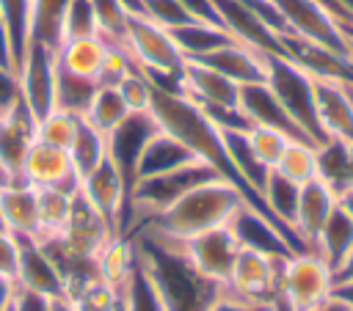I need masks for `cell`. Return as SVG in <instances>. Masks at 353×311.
<instances>
[{
    "label": "cell",
    "mask_w": 353,
    "mask_h": 311,
    "mask_svg": "<svg viewBox=\"0 0 353 311\" xmlns=\"http://www.w3.org/2000/svg\"><path fill=\"white\" fill-rule=\"evenodd\" d=\"M279 41H281V55L287 61H292L298 69H303L309 77L353 85V55L334 52V50H328L317 41H309L303 36H295V33H284V36H279Z\"/></svg>",
    "instance_id": "8fae6325"
},
{
    "label": "cell",
    "mask_w": 353,
    "mask_h": 311,
    "mask_svg": "<svg viewBox=\"0 0 353 311\" xmlns=\"http://www.w3.org/2000/svg\"><path fill=\"white\" fill-rule=\"evenodd\" d=\"M339 311H342V308H339Z\"/></svg>",
    "instance_id": "94428289"
},
{
    "label": "cell",
    "mask_w": 353,
    "mask_h": 311,
    "mask_svg": "<svg viewBox=\"0 0 353 311\" xmlns=\"http://www.w3.org/2000/svg\"><path fill=\"white\" fill-rule=\"evenodd\" d=\"M55 72H58V55L39 47L25 50L17 77L22 88V105L36 121H41L50 110H55Z\"/></svg>",
    "instance_id": "7c38bea8"
},
{
    "label": "cell",
    "mask_w": 353,
    "mask_h": 311,
    "mask_svg": "<svg viewBox=\"0 0 353 311\" xmlns=\"http://www.w3.org/2000/svg\"><path fill=\"white\" fill-rule=\"evenodd\" d=\"M77 311H119V292L99 275L66 297Z\"/></svg>",
    "instance_id": "8d00e7d4"
},
{
    "label": "cell",
    "mask_w": 353,
    "mask_h": 311,
    "mask_svg": "<svg viewBox=\"0 0 353 311\" xmlns=\"http://www.w3.org/2000/svg\"><path fill=\"white\" fill-rule=\"evenodd\" d=\"M199 63L210 66L212 72L223 74L226 80L237 83L240 88L243 85H256V83H268V69H265V55L240 44V41H232V44H223L201 58H196Z\"/></svg>",
    "instance_id": "ffe728a7"
},
{
    "label": "cell",
    "mask_w": 353,
    "mask_h": 311,
    "mask_svg": "<svg viewBox=\"0 0 353 311\" xmlns=\"http://www.w3.org/2000/svg\"><path fill=\"white\" fill-rule=\"evenodd\" d=\"M353 187V143H347V190Z\"/></svg>",
    "instance_id": "11a10c76"
},
{
    "label": "cell",
    "mask_w": 353,
    "mask_h": 311,
    "mask_svg": "<svg viewBox=\"0 0 353 311\" xmlns=\"http://www.w3.org/2000/svg\"><path fill=\"white\" fill-rule=\"evenodd\" d=\"M105 157H108L105 135L97 132L85 118H77V129H74V138H72V146H69V160H72L77 182L83 176H88Z\"/></svg>",
    "instance_id": "4dcf8cb0"
},
{
    "label": "cell",
    "mask_w": 353,
    "mask_h": 311,
    "mask_svg": "<svg viewBox=\"0 0 353 311\" xmlns=\"http://www.w3.org/2000/svg\"><path fill=\"white\" fill-rule=\"evenodd\" d=\"M17 253H19V245H17V237L8 234V231H0V272L3 275H17Z\"/></svg>",
    "instance_id": "f6af8a7d"
},
{
    "label": "cell",
    "mask_w": 353,
    "mask_h": 311,
    "mask_svg": "<svg viewBox=\"0 0 353 311\" xmlns=\"http://www.w3.org/2000/svg\"><path fill=\"white\" fill-rule=\"evenodd\" d=\"M221 17V28L240 44L262 52V55H281L279 36L248 8L245 0H212Z\"/></svg>",
    "instance_id": "9a60e30c"
},
{
    "label": "cell",
    "mask_w": 353,
    "mask_h": 311,
    "mask_svg": "<svg viewBox=\"0 0 353 311\" xmlns=\"http://www.w3.org/2000/svg\"><path fill=\"white\" fill-rule=\"evenodd\" d=\"M336 6L347 14V19H350V25H353V0H336Z\"/></svg>",
    "instance_id": "9f6ffc18"
},
{
    "label": "cell",
    "mask_w": 353,
    "mask_h": 311,
    "mask_svg": "<svg viewBox=\"0 0 353 311\" xmlns=\"http://www.w3.org/2000/svg\"><path fill=\"white\" fill-rule=\"evenodd\" d=\"M157 129H160V127H157L154 116H152L149 110H143V113H130V116L105 138V143H108V160L119 168V173L124 176L127 187H130L132 165H135V160H138L143 143H146Z\"/></svg>",
    "instance_id": "e0dca14e"
},
{
    "label": "cell",
    "mask_w": 353,
    "mask_h": 311,
    "mask_svg": "<svg viewBox=\"0 0 353 311\" xmlns=\"http://www.w3.org/2000/svg\"><path fill=\"white\" fill-rule=\"evenodd\" d=\"M207 311H270V308H265V305H254V303H245V300H240V297H234V294H229L226 289L218 294V300L207 308Z\"/></svg>",
    "instance_id": "7dc6e473"
},
{
    "label": "cell",
    "mask_w": 353,
    "mask_h": 311,
    "mask_svg": "<svg viewBox=\"0 0 353 311\" xmlns=\"http://www.w3.org/2000/svg\"><path fill=\"white\" fill-rule=\"evenodd\" d=\"M149 113L154 116V121H157V127L163 129V132H168V135H174L196 160H201L204 165H210L221 179H226L229 184H234L237 190H240V195L245 198V204L248 206H254L256 212H262L265 217H270L268 215V209L251 195V190L240 182V176L234 173V168H232V162H229V157H226V149H223V140H221V129L204 116V110L196 105V102H190L188 96H182V94H171V91H163V88H154L152 85V102H149ZM273 220V217H270ZM276 223V220H273ZM279 226V223H276ZM281 228V226H279ZM284 231V228H281ZM287 234V231H284ZM290 237V234H287ZM292 239V237H290ZM292 245L298 248V250H303L295 239H292Z\"/></svg>",
    "instance_id": "6da1fadb"
},
{
    "label": "cell",
    "mask_w": 353,
    "mask_h": 311,
    "mask_svg": "<svg viewBox=\"0 0 353 311\" xmlns=\"http://www.w3.org/2000/svg\"><path fill=\"white\" fill-rule=\"evenodd\" d=\"M77 118L80 116H72L66 110H50L41 121H36V138L50 143V146H58V149H66L72 146V138H74V129H77Z\"/></svg>",
    "instance_id": "74e56055"
},
{
    "label": "cell",
    "mask_w": 353,
    "mask_h": 311,
    "mask_svg": "<svg viewBox=\"0 0 353 311\" xmlns=\"http://www.w3.org/2000/svg\"><path fill=\"white\" fill-rule=\"evenodd\" d=\"M11 182H14V179H11V173H8V171H6V165L0 162V190H3V187H8Z\"/></svg>",
    "instance_id": "6f0895ef"
},
{
    "label": "cell",
    "mask_w": 353,
    "mask_h": 311,
    "mask_svg": "<svg viewBox=\"0 0 353 311\" xmlns=\"http://www.w3.org/2000/svg\"><path fill=\"white\" fill-rule=\"evenodd\" d=\"M124 47L143 74H182L185 55L174 44L171 33L146 17H130Z\"/></svg>",
    "instance_id": "52a82bcc"
},
{
    "label": "cell",
    "mask_w": 353,
    "mask_h": 311,
    "mask_svg": "<svg viewBox=\"0 0 353 311\" xmlns=\"http://www.w3.org/2000/svg\"><path fill=\"white\" fill-rule=\"evenodd\" d=\"M245 204V198L240 195V190L234 184H229L226 179L215 176L193 190H188L185 195H179L171 206H165L163 212L141 220L132 226L135 228H146L157 237L182 242L190 239L201 231L226 226L232 220V215Z\"/></svg>",
    "instance_id": "3957f363"
},
{
    "label": "cell",
    "mask_w": 353,
    "mask_h": 311,
    "mask_svg": "<svg viewBox=\"0 0 353 311\" xmlns=\"http://www.w3.org/2000/svg\"><path fill=\"white\" fill-rule=\"evenodd\" d=\"M97 88H99L97 80L72 74V72L58 66V72H55V107L66 110L72 116H83Z\"/></svg>",
    "instance_id": "d6a6232c"
},
{
    "label": "cell",
    "mask_w": 353,
    "mask_h": 311,
    "mask_svg": "<svg viewBox=\"0 0 353 311\" xmlns=\"http://www.w3.org/2000/svg\"><path fill=\"white\" fill-rule=\"evenodd\" d=\"M19 182H25L36 190L39 187H66V190L80 187V182L74 176V168H72V160H69V151L58 149V146H50L39 138L30 143V149L25 154Z\"/></svg>",
    "instance_id": "5bb4252c"
},
{
    "label": "cell",
    "mask_w": 353,
    "mask_h": 311,
    "mask_svg": "<svg viewBox=\"0 0 353 311\" xmlns=\"http://www.w3.org/2000/svg\"><path fill=\"white\" fill-rule=\"evenodd\" d=\"M0 17L8 30L11 44V63L14 72H19L25 47H28V25H30V0H0Z\"/></svg>",
    "instance_id": "836d02e7"
},
{
    "label": "cell",
    "mask_w": 353,
    "mask_h": 311,
    "mask_svg": "<svg viewBox=\"0 0 353 311\" xmlns=\"http://www.w3.org/2000/svg\"><path fill=\"white\" fill-rule=\"evenodd\" d=\"M334 209H336V193L320 176H314L306 184H301L298 206H295V217H292V231H295V237L301 239V245L306 250L312 248L314 237L328 223Z\"/></svg>",
    "instance_id": "ac0fdd59"
},
{
    "label": "cell",
    "mask_w": 353,
    "mask_h": 311,
    "mask_svg": "<svg viewBox=\"0 0 353 311\" xmlns=\"http://www.w3.org/2000/svg\"><path fill=\"white\" fill-rule=\"evenodd\" d=\"M6 311H17V308H14V303H11V305H8V308H6Z\"/></svg>",
    "instance_id": "91938a15"
},
{
    "label": "cell",
    "mask_w": 353,
    "mask_h": 311,
    "mask_svg": "<svg viewBox=\"0 0 353 311\" xmlns=\"http://www.w3.org/2000/svg\"><path fill=\"white\" fill-rule=\"evenodd\" d=\"M105 52H108V41L102 36L69 39L58 50V66L66 69V72H72V74H80V77H88V80H97L99 83Z\"/></svg>",
    "instance_id": "484cf974"
},
{
    "label": "cell",
    "mask_w": 353,
    "mask_h": 311,
    "mask_svg": "<svg viewBox=\"0 0 353 311\" xmlns=\"http://www.w3.org/2000/svg\"><path fill=\"white\" fill-rule=\"evenodd\" d=\"M342 28V36L347 39V44H350V50H353V25H339Z\"/></svg>",
    "instance_id": "680465c9"
},
{
    "label": "cell",
    "mask_w": 353,
    "mask_h": 311,
    "mask_svg": "<svg viewBox=\"0 0 353 311\" xmlns=\"http://www.w3.org/2000/svg\"><path fill=\"white\" fill-rule=\"evenodd\" d=\"M132 110L127 107V102L121 99L119 88L116 85H99L85 107V113L80 118H85L97 132H102L105 138L130 116Z\"/></svg>",
    "instance_id": "f546056e"
},
{
    "label": "cell",
    "mask_w": 353,
    "mask_h": 311,
    "mask_svg": "<svg viewBox=\"0 0 353 311\" xmlns=\"http://www.w3.org/2000/svg\"><path fill=\"white\" fill-rule=\"evenodd\" d=\"M135 245L138 264L154 283L168 311H207L223 286L207 281L182 253L179 242L157 237L146 228H135L127 234Z\"/></svg>",
    "instance_id": "7a4b0ae2"
},
{
    "label": "cell",
    "mask_w": 353,
    "mask_h": 311,
    "mask_svg": "<svg viewBox=\"0 0 353 311\" xmlns=\"http://www.w3.org/2000/svg\"><path fill=\"white\" fill-rule=\"evenodd\" d=\"M182 253L188 256V261L212 283L223 286L226 289V281H229V272H232V264L240 253V242L232 231V226H218V228H210V231H201L190 239H182L179 242Z\"/></svg>",
    "instance_id": "9c48e42d"
},
{
    "label": "cell",
    "mask_w": 353,
    "mask_h": 311,
    "mask_svg": "<svg viewBox=\"0 0 353 311\" xmlns=\"http://www.w3.org/2000/svg\"><path fill=\"white\" fill-rule=\"evenodd\" d=\"M179 3L188 8V14H190L193 19H199V22H210V25H218V28H221V17H218L212 0H179Z\"/></svg>",
    "instance_id": "bcb514c9"
},
{
    "label": "cell",
    "mask_w": 353,
    "mask_h": 311,
    "mask_svg": "<svg viewBox=\"0 0 353 311\" xmlns=\"http://www.w3.org/2000/svg\"><path fill=\"white\" fill-rule=\"evenodd\" d=\"M119 311H168L163 297L157 294L154 283L138 264V256H135V267H132L130 278L119 289Z\"/></svg>",
    "instance_id": "1f68e13d"
},
{
    "label": "cell",
    "mask_w": 353,
    "mask_h": 311,
    "mask_svg": "<svg viewBox=\"0 0 353 311\" xmlns=\"http://www.w3.org/2000/svg\"><path fill=\"white\" fill-rule=\"evenodd\" d=\"M314 113L325 140L353 143V85L314 80Z\"/></svg>",
    "instance_id": "4fadbf2b"
},
{
    "label": "cell",
    "mask_w": 353,
    "mask_h": 311,
    "mask_svg": "<svg viewBox=\"0 0 353 311\" xmlns=\"http://www.w3.org/2000/svg\"><path fill=\"white\" fill-rule=\"evenodd\" d=\"M116 237V231L110 228V223L80 195H74V204H72V215H69V223L63 228L61 237H55V242L69 250L72 256H80V259H99V253L108 248V242Z\"/></svg>",
    "instance_id": "30bf717a"
},
{
    "label": "cell",
    "mask_w": 353,
    "mask_h": 311,
    "mask_svg": "<svg viewBox=\"0 0 353 311\" xmlns=\"http://www.w3.org/2000/svg\"><path fill=\"white\" fill-rule=\"evenodd\" d=\"M240 110L248 116L251 124L256 127H270V129H279L284 132L287 138L292 140H306L312 143L303 129L287 116V110L281 107V102L273 96V91L268 88V83H256V85H243L240 88ZM314 146V143H312Z\"/></svg>",
    "instance_id": "7402d4cb"
},
{
    "label": "cell",
    "mask_w": 353,
    "mask_h": 311,
    "mask_svg": "<svg viewBox=\"0 0 353 311\" xmlns=\"http://www.w3.org/2000/svg\"><path fill=\"white\" fill-rule=\"evenodd\" d=\"M94 3V14H97V30L105 41L110 44H121L124 47V36H127V22H130V11L119 3V0H91Z\"/></svg>",
    "instance_id": "d590c367"
},
{
    "label": "cell",
    "mask_w": 353,
    "mask_h": 311,
    "mask_svg": "<svg viewBox=\"0 0 353 311\" xmlns=\"http://www.w3.org/2000/svg\"><path fill=\"white\" fill-rule=\"evenodd\" d=\"M52 300H55V297H47V294H39V292H30V289L17 286L14 308H17V311H50Z\"/></svg>",
    "instance_id": "ee69618b"
},
{
    "label": "cell",
    "mask_w": 353,
    "mask_h": 311,
    "mask_svg": "<svg viewBox=\"0 0 353 311\" xmlns=\"http://www.w3.org/2000/svg\"><path fill=\"white\" fill-rule=\"evenodd\" d=\"M182 96L199 107H240V85L199 61L182 66Z\"/></svg>",
    "instance_id": "d6986e66"
},
{
    "label": "cell",
    "mask_w": 353,
    "mask_h": 311,
    "mask_svg": "<svg viewBox=\"0 0 353 311\" xmlns=\"http://www.w3.org/2000/svg\"><path fill=\"white\" fill-rule=\"evenodd\" d=\"M14 294H17V281L0 272V311H6L14 303Z\"/></svg>",
    "instance_id": "681fc988"
},
{
    "label": "cell",
    "mask_w": 353,
    "mask_h": 311,
    "mask_svg": "<svg viewBox=\"0 0 353 311\" xmlns=\"http://www.w3.org/2000/svg\"><path fill=\"white\" fill-rule=\"evenodd\" d=\"M336 281H353V250L342 259V264L334 270V283Z\"/></svg>",
    "instance_id": "816d5d0a"
},
{
    "label": "cell",
    "mask_w": 353,
    "mask_h": 311,
    "mask_svg": "<svg viewBox=\"0 0 353 311\" xmlns=\"http://www.w3.org/2000/svg\"><path fill=\"white\" fill-rule=\"evenodd\" d=\"M190 160H196L174 135L157 129L141 149L135 165H132V179H130V187L138 184V182H146L152 176H160V173H168L179 165H188Z\"/></svg>",
    "instance_id": "603a6c76"
},
{
    "label": "cell",
    "mask_w": 353,
    "mask_h": 311,
    "mask_svg": "<svg viewBox=\"0 0 353 311\" xmlns=\"http://www.w3.org/2000/svg\"><path fill=\"white\" fill-rule=\"evenodd\" d=\"M50 311H77V308H74L66 297H55V300H52V305H50Z\"/></svg>",
    "instance_id": "db71d44e"
},
{
    "label": "cell",
    "mask_w": 353,
    "mask_h": 311,
    "mask_svg": "<svg viewBox=\"0 0 353 311\" xmlns=\"http://www.w3.org/2000/svg\"><path fill=\"white\" fill-rule=\"evenodd\" d=\"M290 140H292V138H287L284 132L270 129V127H256V124H254V127L248 129V143H251L254 154H256L259 162L268 165L270 171H273L276 162L281 160V154H284V149H287Z\"/></svg>",
    "instance_id": "f35d334b"
},
{
    "label": "cell",
    "mask_w": 353,
    "mask_h": 311,
    "mask_svg": "<svg viewBox=\"0 0 353 311\" xmlns=\"http://www.w3.org/2000/svg\"><path fill=\"white\" fill-rule=\"evenodd\" d=\"M0 220L3 228L19 239H41L39 198L36 187L25 182H11L0 190Z\"/></svg>",
    "instance_id": "44dd1931"
},
{
    "label": "cell",
    "mask_w": 353,
    "mask_h": 311,
    "mask_svg": "<svg viewBox=\"0 0 353 311\" xmlns=\"http://www.w3.org/2000/svg\"><path fill=\"white\" fill-rule=\"evenodd\" d=\"M334 270L314 253L301 250L284 259L273 311H323L331 305Z\"/></svg>",
    "instance_id": "277c9868"
},
{
    "label": "cell",
    "mask_w": 353,
    "mask_h": 311,
    "mask_svg": "<svg viewBox=\"0 0 353 311\" xmlns=\"http://www.w3.org/2000/svg\"><path fill=\"white\" fill-rule=\"evenodd\" d=\"M19 105H22L19 77H17V72L0 66V121L8 118Z\"/></svg>",
    "instance_id": "7bdbcfd3"
},
{
    "label": "cell",
    "mask_w": 353,
    "mask_h": 311,
    "mask_svg": "<svg viewBox=\"0 0 353 311\" xmlns=\"http://www.w3.org/2000/svg\"><path fill=\"white\" fill-rule=\"evenodd\" d=\"M141 6H143V17L152 19L154 25L165 28V30L182 28L188 22H196L179 0H141Z\"/></svg>",
    "instance_id": "60d3db41"
},
{
    "label": "cell",
    "mask_w": 353,
    "mask_h": 311,
    "mask_svg": "<svg viewBox=\"0 0 353 311\" xmlns=\"http://www.w3.org/2000/svg\"><path fill=\"white\" fill-rule=\"evenodd\" d=\"M19 253H17V286L47 294V297H63V278L50 256V250L44 248L41 239H19Z\"/></svg>",
    "instance_id": "2e32d148"
},
{
    "label": "cell",
    "mask_w": 353,
    "mask_h": 311,
    "mask_svg": "<svg viewBox=\"0 0 353 311\" xmlns=\"http://www.w3.org/2000/svg\"><path fill=\"white\" fill-rule=\"evenodd\" d=\"M309 250H314L331 270H336L342 264V259L353 250V217L347 212H342L339 204H336L334 215L328 217V223L314 237Z\"/></svg>",
    "instance_id": "4316f807"
},
{
    "label": "cell",
    "mask_w": 353,
    "mask_h": 311,
    "mask_svg": "<svg viewBox=\"0 0 353 311\" xmlns=\"http://www.w3.org/2000/svg\"><path fill=\"white\" fill-rule=\"evenodd\" d=\"M336 204H339V209H342V212H347V215L353 217V187H350V190H345V193H339Z\"/></svg>",
    "instance_id": "f5cc1de1"
},
{
    "label": "cell",
    "mask_w": 353,
    "mask_h": 311,
    "mask_svg": "<svg viewBox=\"0 0 353 311\" xmlns=\"http://www.w3.org/2000/svg\"><path fill=\"white\" fill-rule=\"evenodd\" d=\"M116 88H119L121 99L127 102V107H130L132 113L149 110V102H152V83L146 80V74H143L141 69H135V72H130L127 77H121V83H119Z\"/></svg>",
    "instance_id": "b9f144b4"
},
{
    "label": "cell",
    "mask_w": 353,
    "mask_h": 311,
    "mask_svg": "<svg viewBox=\"0 0 353 311\" xmlns=\"http://www.w3.org/2000/svg\"><path fill=\"white\" fill-rule=\"evenodd\" d=\"M0 66H6V69L14 72V63H11V44H8V30H6L3 17H0Z\"/></svg>",
    "instance_id": "f907efd6"
},
{
    "label": "cell",
    "mask_w": 353,
    "mask_h": 311,
    "mask_svg": "<svg viewBox=\"0 0 353 311\" xmlns=\"http://www.w3.org/2000/svg\"><path fill=\"white\" fill-rule=\"evenodd\" d=\"M66 6H69V0H30L28 47H39V50H47V52L58 55V50L63 44Z\"/></svg>",
    "instance_id": "d4e9b609"
},
{
    "label": "cell",
    "mask_w": 353,
    "mask_h": 311,
    "mask_svg": "<svg viewBox=\"0 0 353 311\" xmlns=\"http://www.w3.org/2000/svg\"><path fill=\"white\" fill-rule=\"evenodd\" d=\"M74 195H77V190H66V187H39L36 190L41 239H55L63 234L69 215H72Z\"/></svg>",
    "instance_id": "f1b7e54d"
},
{
    "label": "cell",
    "mask_w": 353,
    "mask_h": 311,
    "mask_svg": "<svg viewBox=\"0 0 353 311\" xmlns=\"http://www.w3.org/2000/svg\"><path fill=\"white\" fill-rule=\"evenodd\" d=\"M273 171L295 184H306L309 179L317 176V146L306 140H290Z\"/></svg>",
    "instance_id": "e575fe53"
},
{
    "label": "cell",
    "mask_w": 353,
    "mask_h": 311,
    "mask_svg": "<svg viewBox=\"0 0 353 311\" xmlns=\"http://www.w3.org/2000/svg\"><path fill=\"white\" fill-rule=\"evenodd\" d=\"M287 256H270L262 250H251V248H240L229 281H226V292L254 303V305H265V308H276V297H279V278H281V264Z\"/></svg>",
    "instance_id": "8992f818"
},
{
    "label": "cell",
    "mask_w": 353,
    "mask_h": 311,
    "mask_svg": "<svg viewBox=\"0 0 353 311\" xmlns=\"http://www.w3.org/2000/svg\"><path fill=\"white\" fill-rule=\"evenodd\" d=\"M265 69H268V88L281 102L287 116L303 129V135L314 146H323L325 135L314 113V77H309L284 55H265Z\"/></svg>",
    "instance_id": "5b68a950"
},
{
    "label": "cell",
    "mask_w": 353,
    "mask_h": 311,
    "mask_svg": "<svg viewBox=\"0 0 353 311\" xmlns=\"http://www.w3.org/2000/svg\"><path fill=\"white\" fill-rule=\"evenodd\" d=\"M331 303L342 311H353V281H336L331 292Z\"/></svg>",
    "instance_id": "c3c4849f"
},
{
    "label": "cell",
    "mask_w": 353,
    "mask_h": 311,
    "mask_svg": "<svg viewBox=\"0 0 353 311\" xmlns=\"http://www.w3.org/2000/svg\"><path fill=\"white\" fill-rule=\"evenodd\" d=\"M80 195L110 223L116 237H127V198L130 187L119 168L105 157L88 176L80 179Z\"/></svg>",
    "instance_id": "ba28073f"
},
{
    "label": "cell",
    "mask_w": 353,
    "mask_h": 311,
    "mask_svg": "<svg viewBox=\"0 0 353 311\" xmlns=\"http://www.w3.org/2000/svg\"><path fill=\"white\" fill-rule=\"evenodd\" d=\"M33 140H36V118L28 113L25 105H19L8 118L0 121V162L6 165L14 182H19V171Z\"/></svg>",
    "instance_id": "cb8c5ba5"
},
{
    "label": "cell",
    "mask_w": 353,
    "mask_h": 311,
    "mask_svg": "<svg viewBox=\"0 0 353 311\" xmlns=\"http://www.w3.org/2000/svg\"><path fill=\"white\" fill-rule=\"evenodd\" d=\"M168 33H171L174 44L179 47V52L185 55V61H196V58H201V55H207V52L234 41L223 28L210 25V22H199V19L188 22L182 28H174Z\"/></svg>",
    "instance_id": "83f0119b"
},
{
    "label": "cell",
    "mask_w": 353,
    "mask_h": 311,
    "mask_svg": "<svg viewBox=\"0 0 353 311\" xmlns=\"http://www.w3.org/2000/svg\"><path fill=\"white\" fill-rule=\"evenodd\" d=\"M88 36H99L94 3L91 0H69L66 17H63V41H69V39H88Z\"/></svg>",
    "instance_id": "ab89813d"
}]
</instances>
